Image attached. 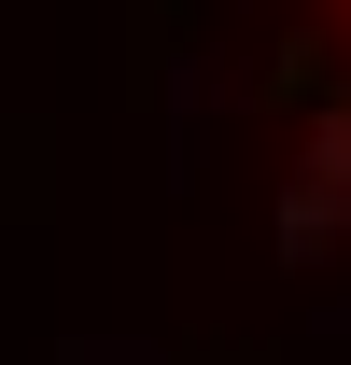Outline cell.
<instances>
[{
	"label": "cell",
	"instance_id": "obj_1",
	"mask_svg": "<svg viewBox=\"0 0 351 365\" xmlns=\"http://www.w3.org/2000/svg\"><path fill=\"white\" fill-rule=\"evenodd\" d=\"M309 182H323V197H351V113H323V127H309Z\"/></svg>",
	"mask_w": 351,
	"mask_h": 365
}]
</instances>
